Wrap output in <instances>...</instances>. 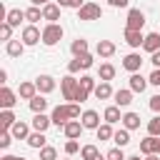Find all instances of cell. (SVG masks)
Segmentation results:
<instances>
[{"label":"cell","mask_w":160,"mask_h":160,"mask_svg":"<svg viewBox=\"0 0 160 160\" xmlns=\"http://www.w3.org/2000/svg\"><path fill=\"white\" fill-rule=\"evenodd\" d=\"M125 42L130 45V48H142V42H145V35H142V30H128L125 28Z\"/></svg>","instance_id":"11"},{"label":"cell","mask_w":160,"mask_h":160,"mask_svg":"<svg viewBox=\"0 0 160 160\" xmlns=\"http://www.w3.org/2000/svg\"><path fill=\"white\" fill-rule=\"evenodd\" d=\"M92 95L98 98V100H110L115 92H112V88H110V82H105V80H100L98 85H95V90H92Z\"/></svg>","instance_id":"20"},{"label":"cell","mask_w":160,"mask_h":160,"mask_svg":"<svg viewBox=\"0 0 160 160\" xmlns=\"http://www.w3.org/2000/svg\"><path fill=\"white\" fill-rule=\"evenodd\" d=\"M125 160H140V155H130V158H125Z\"/></svg>","instance_id":"54"},{"label":"cell","mask_w":160,"mask_h":160,"mask_svg":"<svg viewBox=\"0 0 160 160\" xmlns=\"http://www.w3.org/2000/svg\"><path fill=\"white\" fill-rule=\"evenodd\" d=\"M158 152H160V142H158Z\"/></svg>","instance_id":"56"},{"label":"cell","mask_w":160,"mask_h":160,"mask_svg":"<svg viewBox=\"0 0 160 160\" xmlns=\"http://www.w3.org/2000/svg\"><path fill=\"white\" fill-rule=\"evenodd\" d=\"M108 2H110L112 8H128V2H130V0H108Z\"/></svg>","instance_id":"49"},{"label":"cell","mask_w":160,"mask_h":160,"mask_svg":"<svg viewBox=\"0 0 160 160\" xmlns=\"http://www.w3.org/2000/svg\"><path fill=\"white\" fill-rule=\"evenodd\" d=\"M65 152H68V155L80 152V142H78V140H68V142H65Z\"/></svg>","instance_id":"44"},{"label":"cell","mask_w":160,"mask_h":160,"mask_svg":"<svg viewBox=\"0 0 160 160\" xmlns=\"http://www.w3.org/2000/svg\"><path fill=\"white\" fill-rule=\"evenodd\" d=\"M0 82H2V85L8 82V70H5V68H0Z\"/></svg>","instance_id":"51"},{"label":"cell","mask_w":160,"mask_h":160,"mask_svg":"<svg viewBox=\"0 0 160 160\" xmlns=\"http://www.w3.org/2000/svg\"><path fill=\"white\" fill-rule=\"evenodd\" d=\"M70 52H72L75 58L85 55V52H88V40H85V38H78V40H72V42H70Z\"/></svg>","instance_id":"30"},{"label":"cell","mask_w":160,"mask_h":160,"mask_svg":"<svg viewBox=\"0 0 160 160\" xmlns=\"http://www.w3.org/2000/svg\"><path fill=\"white\" fill-rule=\"evenodd\" d=\"M0 38H2L5 42H8V40H12V25H10V22H5V20L0 22Z\"/></svg>","instance_id":"39"},{"label":"cell","mask_w":160,"mask_h":160,"mask_svg":"<svg viewBox=\"0 0 160 160\" xmlns=\"http://www.w3.org/2000/svg\"><path fill=\"white\" fill-rule=\"evenodd\" d=\"M98 155H100V150H98V145H92V142L80 148V158H82V160H95Z\"/></svg>","instance_id":"35"},{"label":"cell","mask_w":160,"mask_h":160,"mask_svg":"<svg viewBox=\"0 0 160 160\" xmlns=\"http://www.w3.org/2000/svg\"><path fill=\"white\" fill-rule=\"evenodd\" d=\"M20 40H22L28 48H30V45H38V42H42V30H40L38 25H30V22H28V25L22 28Z\"/></svg>","instance_id":"6"},{"label":"cell","mask_w":160,"mask_h":160,"mask_svg":"<svg viewBox=\"0 0 160 160\" xmlns=\"http://www.w3.org/2000/svg\"><path fill=\"white\" fill-rule=\"evenodd\" d=\"M28 105H30L32 115H35V112H45V110H48V100H45V95H42V92H38L32 100H28Z\"/></svg>","instance_id":"25"},{"label":"cell","mask_w":160,"mask_h":160,"mask_svg":"<svg viewBox=\"0 0 160 160\" xmlns=\"http://www.w3.org/2000/svg\"><path fill=\"white\" fill-rule=\"evenodd\" d=\"M95 132H98V140H100V142H102V140H112V135H115V130H112L110 122H102Z\"/></svg>","instance_id":"34"},{"label":"cell","mask_w":160,"mask_h":160,"mask_svg":"<svg viewBox=\"0 0 160 160\" xmlns=\"http://www.w3.org/2000/svg\"><path fill=\"white\" fill-rule=\"evenodd\" d=\"M15 122H18V118H15L12 110H0V128L2 130H10Z\"/></svg>","instance_id":"29"},{"label":"cell","mask_w":160,"mask_h":160,"mask_svg":"<svg viewBox=\"0 0 160 160\" xmlns=\"http://www.w3.org/2000/svg\"><path fill=\"white\" fill-rule=\"evenodd\" d=\"M60 40H62V25H60V22H48V25L42 28V45L52 48V45H58Z\"/></svg>","instance_id":"1"},{"label":"cell","mask_w":160,"mask_h":160,"mask_svg":"<svg viewBox=\"0 0 160 160\" xmlns=\"http://www.w3.org/2000/svg\"><path fill=\"white\" fill-rule=\"evenodd\" d=\"M18 98H20V95H18V92H12L8 85H2V88H0V108H2V110H12V108H15V102H18Z\"/></svg>","instance_id":"7"},{"label":"cell","mask_w":160,"mask_h":160,"mask_svg":"<svg viewBox=\"0 0 160 160\" xmlns=\"http://www.w3.org/2000/svg\"><path fill=\"white\" fill-rule=\"evenodd\" d=\"M148 88V78H142L140 72H130V90L132 92H142Z\"/></svg>","instance_id":"23"},{"label":"cell","mask_w":160,"mask_h":160,"mask_svg":"<svg viewBox=\"0 0 160 160\" xmlns=\"http://www.w3.org/2000/svg\"><path fill=\"white\" fill-rule=\"evenodd\" d=\"M50 125H52V118H50V115H45V112H35V115H32V130L45 132Z\"/></svg>","instance_id":"16"},{"label":"cell","mask_w":160,"mask_h":160,"mask_svg":"<svg viewBox=\"0 0 160 160\" xmlns=\"http://www.w3.org/2000/svg\"><path fill=\"white\" fill-rule=\"evenodd\" d=\"M95 160H108V158H105V155H98V158H95Z\"/></svg>","instance_id":"55"},{"label":"cell","mask_w":160,"mask_h":160,"mask_svg":"<svg viewBox=\"0 0 160 160\" xmlns=\"http://www.w3.org/2000/svg\"><path fill=\"white\" fill-rule=\"evenodd\" d=\"M115 42L112 40H98V45H95V52L100 55V58H112L115 55Z\"/></svg>","instance_id":"14"},{"label":"cell","mask_w":160,"mask_h":160,"mask_svg":"<svg viewBox=\"0 0 160 160\" xmlns=\"http://www.w3.org/2000/svg\"><path fill=\"white\" fill-rule=\"evenodd\" d=\"M98 75H100V80L110 82V80L115 78V65H112V62H102V65L98 68Z\"/></svg>","instance_id":"31"},{"label":"cell","mask_w":160,"mask_h":160,"mask_svg":"<svg viewBox=\"0 0 160 160\" xmlns=\"http://www.w3.org/2000/svg\"><path fill=\"white\" fill-rule=\"evenodd\" d=\"M25 48H28V45H25L22 40H8V42H5V52H8L10 58H20V55L25 52Z\"/></svg>","instance_id":"19"},{"label":"cell","mask_w":160,"mask_h":160,"mask_svg":"<svg viewBox=\"0 0 160 160\" xmlns=\"http://www.w3.org/2000/svg\"><path fill=\"white\" fill-rule=\"evenodd\" d=\"M145 160H160V152H152V155H145Z\"/></svg>","instance_id":"53"},{"label":"cell","mask_w":160,"mask_h":160,"mask_svg":"<svg viewBox=\"0 0 160 160\" xmlns=\"http://www.w3.org/2000/svg\"><path fill=\"white\" fill-rule=\"evenodd\" d=\"M150 62H152V68H160V50L150 55Z\"/></svg>","instance_id":"48"},{"label":"cell","mask_w":160,"mask_h":160,"mask_svg":"<svg viewBox=\"0 0 160 160\" xmlns=\"http://www.w3.org/2000/svg\"><path fill=\"white\" fill-rule=\"evenodd\" d=\"M35 85H38V92H42V95H48V92H52L55 90V78L52 75H38L35 78Z\"/></svg>","instance_id":"10"},{"label":"cell","mask_w":160,"mask_h":160,"mask_svg":"<svg viewBox=\"0 0 160 160\" xmlns=\"http://www.w3.org/2000/svg\"><path fill=\"white\" fill-rule=\"evenodd\" d=\"M142 50L145 52H158L160 50V32H148L145 35V42H142Z\"/></svg>","instance_id":"18"},{"label":"cell","mask_w":160,"mask_h":160,"mask_svg":"<svg viewBox=\"0 0 160 160\" xmlns=\"http://www.w3.org/2000/svg\"><path fill=\"white\" fill-rule=\"evenodd\" d=\"M128 30H142L145 28V12L140 8H130L128 10V20H125Z\"/></svg>","instance_id":"5"},{"label":"cell","mask_w":160,"mask_h":160,"mask_svg":"<svg viewBox=\"0 0 160 160\" xmlns=\"http://www.w3.org/2000/svg\"><path fill=\"white\" fill-rule=\"evenodd\" d=\"M122 128L138 130V128H140V115H138V112H125V115H122Z\"/></svg>","instance_id":"32"},{"label":"cell","mask_w":160,"mask_h":160,"mask_svg":"<svg viewBox=\"0 0 160 160\" xmlns=\"http://www.w3.org/2000/svg\"><path fill=\"white\" fill-rule=\"evenodd\" d=\"M140 65H142L140 52H128V55L122 58V68H125L128 72H140Z\"/></svg>","instance_id":"9"},{"label":"cell","mask_w":160,"mask_h":160,"mask_svg":"<svg viewBox=\"0 0 160 160\" xmlns=\"http://www.w3.org/2000/svg\"><path fill=\"white\" fill-rule=\"evenodd\" d=\"M95 85H98V82H95V78H92V75H82V78H80V88H82L85 92H92V90H95Z\"/></svg>","instance_id":"36"},{"label":"cell","mask_w":160,"mask_h":160,"mask_svg":"<svg viewBox=\"0 0 160 160\" xmlns=\"http://www.w3.org/2000/svg\"><path fill=\"white\" fill-rule=\"evenodd\" d=\"M25 20H28L30 25L40 22V20H42V8H40V5H30V8L25 10Z\"/></svg>","instance_id":"28"},{"label":"cell","mask_w":160,"mask_h":160,"mask_svg":"<svg viewBox=\"0 0 160 160\" xmlns=\"http://www.w3.org/2000/svg\"><path fill=\"white\" fill-rule=\"evenodd\" d=\"M100 18H102V10H100L98 2H85V5L78 10V20L90 22V20H100Z\"/></svg>","instance_id":"4"},{"label":"cell","mask_w":160,"mask_h":160,"mask_svg":"<svg viewBox=\"0 0 160 160\" xmlns=\"http://www.w3.org/2000/svg\"><path fill=\"white\" fill-rule=\"evenodd\" d=\"M115 105H120V108H128L130 102H132V90L130 88H122V90H115Z\"/></svg>","instance_id":"22"},{"label":"cell","mask_w":160,"mask_h":160,"mask_svg":"<svg viewBox=\"0 0 160 160\" xmlns=\"http://www.w3.org/2000/svg\"><path fill=\"white\" fill-rule=\"evenodd\" d=\"M112 142H115L118 148H125V145L130 142V130H128V128H120V130H115V135H112Z\"/></svg>","instance_id":"33"},{"label":"cell","mask_w":160,"mask_h":160,"mask_svg":"<svg viewBox=\"0 0 160 160\" xmlns=\"http://www.w3.org/2000/svg\"><path fill=\"white\" fill-rule=\"evenodd\" d=\"M45 140H48V138H45V132H40V130H32V132H30V138H28L25 142H28L30 148L40 150V148H45Z\"/></svg>","instance_id":"27"},{"label":"cell","mask_w":160,"mask_h":160,"mask_svg":"<svg viewBox=\"0 0 160 160\" xmlns=\"http://www.w3.org/2000/svg\"><path fill=\"white\" fill-rule=\"evenodd\" d=\"M150 110L152 112H160V95H152L150 98Z\"/></svg>","instance_id":"47"},{"label":"cell","mask_w":160,"mask_h":160,"mask_svg":"<svg viewBox=\"0 0 160 160\" xmlns=\"http://www.w3.org/2000/svg\"><path fill=\"white\" fill-rule=\"evenodd\" d=\"M78 85H80V80L75 78V75H65L62 80H60V90H62V98L68 100V102H75V92H78Z\"/></svg>","instance_id":"2"},{"label":"cell","mask_w":160,"mask_h":160,"mask_svg":"<svg viewBox=\"0 0 160 160\" xmlns=\"http://www.w3.org/2000/svg\"><path fill=\"white\" fill-rule=\"evenodd\" d=\"M10 132H12L15 140H28V138H30V125L22 122V120H18V122L10 128Z\"/></svg>","instance_id":"21"},{"label":"cell","mask_w":160,"mask_h":160,"mask_svg":"<svg viewBox=\"0 0 160 160\" xmlns=\"http://www.w3.org/2000/svg\"><path fill=\"white\" fill-rule=\"evenodd\" d=\"M48 2H52V0H30V5H40V8L48 5Z\"/></svg>","instance_id":"52"},{"label":"cell","mask_w":160,"mask_h":160,"mask_svg":"<svg viewBox=\"0 0 160 160\" xmlns=\"http://www.w3.org/2000/svg\"><path fill=\"white\" fill-rule=\"evenodd\" d=\"M148 135L160 138V115H155L152 120H148Z\"/></svg>","instance_id":"38"},{"label":"cell","mask_w":160,"mask_h":160,"mask_svg":"<svg viewBox=\"0 0 160 160\" xmlns=\"http://www.w3.org/2000/svg\"><path fill=\"white\" fill-rule=\"evenodd\" d=\"M80 122H82L85 130H98V128H100V115H98V110H85V112L80 115Z\"/></svg>","instance_id":"8"},{"label":"cell","mask_w":160,"mask_h":160,"mask_svg":"<svg viewBox=\"0 0 160 160\" xmlns=\"http://www.w3.org/2000/svg\"><path fill=\"white\" fill-rule=\"evenodd\" d=\"M42 20H48V22H58V20H60V5H58V2H48V5H42Z\"/></svg>","instance_id":"13"},{"label":"cell","mask_w":160,"mask_h":160,"mask_svg":"<svg viewBox=\"0 0 160 160\" xmlns=\"http://www.w3.org/2000/svg\"><path fill=\"white\" fill-rule=\"evenodd\" d=\"M78 60H80V68H82V70H90V68H92V62H95V58H92L90 52H85V55H80Z\"/></svg>","instance_id":"43"},{"label":"cell","mask_w":160,"mask_h":160,"mask_svg":"<svg viewBox=\"0 0 160 160\" xmlns=\"http://www.w3.org/2000/svg\"><path fill=\"white\" fill-rule=\"evenodd\" d=\"M18 95H20L22 100H32V98L38 95V85H35V82H20Z\"/></svg>","instance_id":"24"},{"label":"cell","mask_w":160,"mask_h":160,"mask_svg":"<svg viewBox=\"0 0 160 160\" xmlns=\"http://www.w3.org/2000/svg\"><path fill=\"white\" fill-rule=\"evenodd\" d=\"M80 70H82V68H80V60H78V58L68 62V72H70V75H75V72H80Z\"/></svg>","instance_id":"45"},{"label":"cell","mask_w":160,"mask_h":160,"mask_svg":"<svg viewBox=\"0 0 160 160\" xmlns=\"http://www.w3.org/2000/svg\"><path fill=\"white\" fill-rule=\"evenodd\" d=\"M25 20V10H20V8H12V10H8V18H5V22H10L12 28H20V22Z\"/></svg>","instance_id":"26"},{"label":"cell","mask_w":160,"mask_h":160,"mask_svg":"<svg viewBox=\"0 0 160 160\" xmlns=\"http://www.w3.org/2000/svg\"><path fill=\"white\" fill-rule=\"evenodd\" d=\"M148 82H150V85H158V88H160V68H155V70L150 72V78H148Z\"/></svg>","instance_id":"46"},{"label":"cell","mask_w":160,"mask_h":160,"mask_svg":"<svg viewBox=\"0 0 160 160\" xmlns=\"http://www.w3.org/2000/svg\"><path fill=\"white\" fill-rule=\"evenodd\" d=\"M40 160H58V150H55L52 145L40 148Z\"/></svg>","instance_id":"37"},{"label":"cell","mask_w":160,"mask_h":160,"mask_svg":"<svg viewBox=\"0 0 160 160\" xmlns=\"http://www.w3.org/2000/svg\"><path fill=\"white\" fill-rule=\"evenodd\" d=\"M158 142H160V138H155V135L142 138V140H140V152H142V155H152V152H158Z\"/></svg>","instance_id":"17"},{"label":"cell","mask_w":160,"mask_h":160,"mask_svg":"<svg viewBox=\"0 0 160 160\" xmlns=\"http://www.w3.org/2000/svg\"><path fill=\"white\" fill-rule=\"evenodd\" d=\"M12 140H15V138H12V132H10V130H2V132H0V148H2V150H8Z\"/></svg>","instance_id":"41"},{"label":"cell","mask_w":160,"mask_h":160,"mask_svg":"<svg viewBox=\"0 0 160 160\" xmlns=\"http://www.w3.org/2000/svg\"><path fill=\"white\" fill-rule=\"evenodd\" d=\"M82 130H85V128H82V122H80V120H70V122L62 128V132H65V138H68V140H78V138L82 135Z\"/></svg>","instance_id":"12"},{"label":"cell","mask_w":160,"mask_h":160,"mask_svg":"<svg viewBox=\"0 0 160 160\" xmlns=\"http://www.w3.org/2000/svg\"><path fill=\"white\" fill-rule=\"evenodd\" d=\"M50 118H52V125H58V128H65V125L72 120L70 102H65V105H55V108H52V112H50Z\"/></svg>","instance_id":"3"},{"label":"cell","mask_w":160,"mask_h":160,"mask_svg":"<svg viewBox=\"0 0 160 160\" xmlns=\"http://www.w3.org/2000/svg\"><path fill=\"white\" fill-rule=\"evenodd\" d=\"M105 158H108V160H125V152H122V148L115 145V148H110V150L105 152Z\"/></svg>","instance_id":"40"},{"label":"cell","mask_w":160,"mask_h":160,"mask_svg":"<svg viewBox=\"0 0 160 160\" xmlns=\"http://www.w3.org/2000/svg\"><path fill=\"white\" fill-rule=\"evenodd\" d=\"M102 120H105V122H110V125H115V122H122L120 105H108V108L102 110Z\"/></svg>","instance_id":"15"},{"label":"cell","mask_w":160,"mask_h":160,"mask_svg":"<svg viewBox=\"0 0 160 160\" xmlns=\"http://www.w3.org/2000/svg\"><path fill=\"white\" fill-rule=\"evenodd\" d=\"M0 160H28V158H22V155H2Z\"/></svg>","instance_id":"50"},{"label":"cell","mask_w":160,"mask_h":160,"mask_svg":"<svg viewBox=\"0 0 160 160\" xmlns=\"http://www.w3.org/2000/svg\"><path fill=\"white\" fill-rule=\"evenodd\" d=\"M60 8H72V10H80L85 5V0H58Z\"/></svg>","instance_id":"42"}]
</instances>
